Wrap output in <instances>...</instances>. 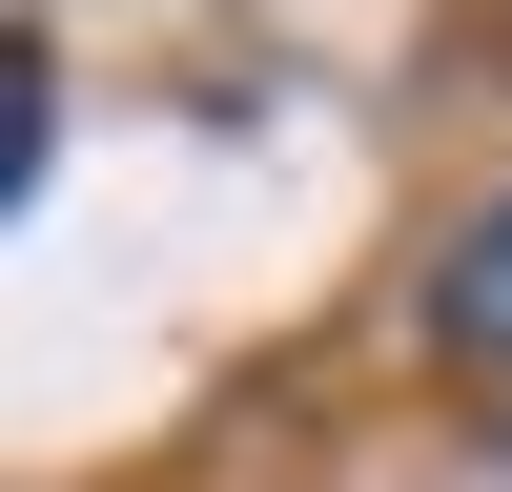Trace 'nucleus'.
Masks as SVG:
<instances>
[{"mask_svg": "<svg viewBox=\"0 0 512 492\" xmlns=\"http://www.w3.org/2000/svg\"><path fill=\"white\" fill-rule=\"evenodd\" d=\"M431 328H451V349H492V369H512V205H492L472 246H451V287H431Z\"/></svg>", "mask_w": 512, "mask_h": 492, "instance_id": "1", "label": "nucleus"}, {"mask_svg": "<svg viewBox=\"0 0 512 492\" xmlns=\"http://www.w3.org/2000/svg\"><path fill=\"white\" fill-rule=\"evenodd\" d=\"M41 123H62L41 103V41H0V185H41Z\"/></svg>", "mask_w": 512, "mask_h": 492, "instance_id": "2", "label": "nucleus"}]
</instances>
